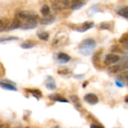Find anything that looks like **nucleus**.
<instances>
[{
    "label": "nucleus",
    "mask_w": 128,
    "mask_h": 128,
    "mask_svg": "<svg viewBox=\"0 0 128 128\" xmlns=\"http://www.w3.org/2000/svg\"><path fill=\"white\" fill-rule=\"evenodd\" d=\"M96 47L95 41L92 38H87L82 41L79 46V51L83 56H89Z\"/></svg>",
    "instance_id": "nucleus-1"
},
{
    "label": "nucleus",
    "mask_w": 128,
    "mask_h": 128,
    "mask_svg": "<svg viewBox=\"0 0 128 128\" xmlns=\"http://www.w3.org/2000/svg\"><path fill=\"white\" fill-rule=\"evenodd\" d=\"M15 17L19 19L21 22L22 20L25 21V22H38V16L35 13L28 10H19L16 13Z\"/></svg>",
    "instance_id": "nucleus-2"
},
{
    "label": "nucleus",
    "mask_w": 128,
    "mask_h": 128,
    "mask_svg": "<svg viewBox=\"0 0 128 128\" xmlns=\"http://www.w3.org/2000/svg\"><path fill=\"white\" fill-rule=\"evenodd\" d=\"M70 5L69 2L68 1H59V2H55L52 3V9L54 10H60L63 9L68 8Z\"/></svg>",
    "instance_id": "nucleus-3"
},
{
    "label": "nucleus",
    "mask_w": 128,
    "mask_h": 128,
    "mask_svg": "<svg viewBox=\"0 0 128 128\" xmlns=\"http://www.w3.org/2000/svg\"><path fill=\"white\" fill-rule=\"evenodd\" d=\"M120 60V56L116 54H108L106 56L104 63L107 65H111L118 62Z\"/></svg>",
    "instance_id": "nucleus-4"
},
{
    "label": "nucleus",
    "mask_w": 128,
    "mask_h": 128,
    "mask_svg": "<svg viewBox=\"0 0 128 128\" xmlns=\"http://www.w3.org/2000/svg\"><path fill=\"white\" fill-rule=\"evenodd\" d=\"M84 100L88 104H89L91 105L97 104L99 102V100H98V96L96 94H92V93H89V94H86L85 97H84Z\"/></svg>",
    "instance_id": "nucleus-5"
},
{
    "label": "nucleus",
    "mask_w": 128,
    "mask_h": 128,
    "mask_svg": "<svg viewBox=\"0 0 128 128\" xmlns=\"http://www.w3.org/2000/svg\"><path fill=\"white\" fill-rule=\"evenodd\" d=\"M0 86L4 88V89H6V90H8V91H14V92H16L17 91V88L15 87L14 84L8 80H2L0 82Z\"/></svg>",
    "instance_id": "nucleus-6"
},
{
    "label": "nucleus",
    "mask_w": 128,
    "mask_h": 128,
    "mask_svg": "<svg viewBox=\"0 0 128 128\" xmlns=\"http://www.w3.org/2000/svg\"><path fill=\"white\" fill-rule=\"evenodd\" d=\"M118 64L119 67L121 68L122 70L128 69V52L124 54L122 58H120V60Z\"/></svg>",
    "instance_id": "nucleus-7"
},
{
    "label": "nucleus",
    "mask_w": 128,
    "mask_h": 128,
    "mask_svg": "<svg viewBox=\"0 0 128 128\" xmlns=\"http://www.w3.org/2000/svg\"><path fill=\"white\" fill-rule=\"evenodd\" d=\"M57 60L61 64H65V63H68L70 60V56L66 53L60 52L57 55Z\"/></svg>",
    "instance_id": "nucleus-8"
},
{
    "label": "nucleus",
    "mask_w": 128,
    "mask_h": 128,
    "mask_svg": "<svg viewBox=\"0 0 128 128\" xmlns=\"http://www.w3.org/2000/svg\"><path fill=\"white\" fill-rule=\"evenodd\" d=\"M45 86L50 90H54L56 88V82H55L54 79L50 76L46 77V80L45 82Z\"/></svg>",
    "instance_id": "nucleus-9"
},
{
    "label": "nucleus",
    "mask_w": 128,
    "mask_h": 128,
    "mask_svg": "<svg viewBox=\"0 0 128 128\" xmlns=\"http://www.w3.org/2000/svg\"><path fill=\"white\" fill-rule=\"evenodd\" d=\"M22 26V22L21 21L17 19V18H14L11 22V24L10 25V26L7 28L8 31H10V30H13V29H15V28H21Z\"/></svg>",
    "instance_id": "nucleus-10"
},
{
    "label": "nucleus",
    "mask_w": 128,
    "mask_h": 128,
    "mask_svg": "<svg viewBox=\"0 0 128 128\" xmlns=\"http://www.w3.org/2000/svg\"><path fill=\"white\" fill-rule=\"evenodd\" d=\"M55 20H56V18L54 16L49 15L47 16H44V18H42L40 20V22L42 25H50V24H52V22H54Z\"/></svg>",
    "instance_id": "nucleus-11"
},
{
    "label": "nucleus",
    "mask_w": 128,
    "mask_h": 128,
    "mask_svg": "<svg viewBox=\"0 0 128 128\" xmlns=\"http://www.w3.org/2000/svg\"><path fill=\"white\" fill-rule=\"evenodd\" d=\"M86 4L85 2L82 1H80V0H76V1H73L70 4V8L73 10H78L81 8H82L84 5Z\"/></svg>",
    "instance_id": "nucleus-12"
},
{
    "label": "nucleus",
    "mask_w": 128,
    "mask_h": 128,
    "mask_svg": "<svg viewBox=\"0 0 128 128\" xmlns=\"http://www.w3.org/2000/svg\"><path fill=\"white\" fill-rule=\"evenodd\" d=\"M94 26V22H84L82 24V26L80 28H76V31L78 32H86L87 31L88 29L92 28Z\"/></svg>",
    "instance_id": "nucleus-13"
},
{
    "label": "nucleus",
    "mask_w": 128,
    "mask_h": 128,
    "mask_svg": "<svg viewBox=\"0 0 128 128\" xmlns=\"http://www.w3.org/2000/svg\"><path fill=\"white\" fill-rule=\"evenodd\" d=\"M38 26V22H25L22 25L21 28L22 29H32V28H34L35 27H37Z\"/></svg>",
    "instance_id": "nucleus-14"
},
{
    "label": "nucleus",
    "mask_w": 128,
    "mask_h": 128,
    "mask_svg": "<svg viewBox=\"0 0 128 128\" xmlns=\"http://www.w3.org/2000/svg\"><path fill=\"white\" fill-rule=\"evenodd\" d=\"M49 98L51 100H54V101H58V102H61V103H68V101L66 99L63 98L59 94H52V95H50Z\"/></svg>",
    "instance_id": "nucleus-15"
},
{
    "label": "nucleus",
    "mask_w": 128,
    "mask_h": 128,
    "mask_svg": "<svg viewBox=\"0 0 128 128\" xmlns=\"http://www.w3.org/2000/svg\"><path fill=\"white\" fill-rule=\"evenodd\" d=\"M50 8L49 7V5L47 4H44L41 8H40V13L44 16H47L50 15Z\"/></svg>",
    "instance_id": "nucleus-16"
},
{
    "label": "nucleus",
    "mask_w": 128,
    "mask_h": 128,
    "mask_svg": "<svg viewBox=\"0 0 128 128\" xmlns=\"http://www.w3.org/2000/svg\"><path fill=\"white\" fill-rule=\"evenodd\" d=\"M107 71L109 73H111V74H116L118 72L122 71V69H121V68L119 67L118 64H116V65H112V66L109 67L107 68Z\"/></svg>",
    "instance_id": "nucleus-17"
},
{
    "label": "nucleus",
    "mask_w": 128,
    "mask_h": 128,
    "mask_svg": "<svg viewBox=\"0 0 128 128\" xmlns=\"http://www.w3.org/2000/svg\"><path fill=\"white\" fill-rule=\"evenodd\" d=\"M38 37L39 39H40L42 40H47L49 39L50 34H49V33H47L46 32H41L38 33Z\"/></svg>",
    "instance_id": "nucleus-18"
},
{
    "label": "nucleus",
    "mask_w": 128,
    "mask_h": 128,
    "mask_svg": "<svg viewBox=\"0 0 128 128\" xmlns=\"http://www.w3.org/2000/svg\"><path fill=\"white\" fill-rule=\"evenodd\" d=\"M70 100H72V102L74 104V105L77 107H80L81 106V104H80V100L79 99V98L76 96V95H71L70 97Z\"/></svg>",
    "instance_id": "nucleus-19"
},
{
    "label": "nucleus",
    "mask_w": 128,
    "mask_h": 128,
    "mask_svg": "<svg viewBox=\"0 0 128 128\" xmlns=\"http://www.w3.org/2000/svg\"><path fill=\"white\" fill-rule=\"evenodd\" d=\"M118 13L121 16H123L125 19H128V7L122 8Z\"/></svg>",
    "instance_id": "nucleus-20"
},
{
    "label": "nucleus",
    "mask_w": 128,
    "mask_h": 128,
    "mask_svg": "<svg viewBox=\"0 0 128 128\" xmlns=\"http://www.w3.org/2000/svg\"><path fill=\"white\" fill-rule=\"evenodd\" d=\"M29 92H30L34 98H36L38 100H39V99L42 97V93H41L38 89H33V90L29 91Z\"/></svg>",
    "instance_id": "nucleus-21"
},
{
    "label": "nucleus",
    "mask_w": 128,
    "mask_h": 128,
    "mask_svg": "<svg viewBox=\"0 0 128 128\" xmlns=\"http://www.w3.org/2000/svg\"><path fill=\"white\" fill-rule=\"evenodd\" d=\"M19 38L14 36H9L7 38H0V43L2 42H7V41H11V40H18Z\"/></svg>",
    "instance_id": "nucleus-22"
},
{
    "label": "nucleus",
    "mask_w": 128,
    "mask_h": 128,
    "mask_svg": "<svg viewBox=\"0 0 128 128\" xmlns=\"http://www.w3.org/2000/svg\"><path fill=\"white\" fill-rule=\"evenodd\" d=\"M20 46H21V47L23 48V49H31V48H32L34 45V44H32V43H30V42H25V43L22 44Z\"/></svg>",
    "instance_id": "nucleus-23"
},
{
    "label": "nucleus",
    "mask_w": 128,
    "mask_h": 128,
    "mask_svg": "<svg viewBox=\"0 0 128 128\" xmlns=\"http://www.w3.org/2000/svg\"><path fill=\"white\" fill-rule=\"evenodd\" d=\"M119 42L120 43H123V44H126L128 42V33H125L124 34L121 38L119 39Z\"/></svg>",
    "instance_id": "nucleus-24"
},
{
    "label": "nucleus",
    "mask_w": 128,
    "mask_h": 128,
    "mask_svg": "<svg viewBox=\"0 0 128 128\" xmlns=\"http://www.w3.org/2000/svg\"><path fill=\"white\" fill-rule=\"evenodd\" d=\"M100 28L102 29H110L111 28V24L110 22H102L100 26Z\"/></svg>",
    "instance_id": "nucleus-25"
},
{
    "label": "nucleus",
    "mask_w": 128,
    "mask_h": 128,
    "mask_svg": "<svg viewBox=\"0 0 128 128\" xmlns=\"http://www.w3.org/2000/svg\"><path fill=\"white\" fill-rule=\"evenodd\" d=\"M5 24H4V22L2 20H0V32H2V31H4V29H5Z\"/></svg>",
    "instance_id": "nucleus-26"
},
{
    "label": "nucleus",
    "mask_w": 128,
    "mask_h": 128,
    "mask_svg": "<svg viewBox=\"0 0 128 128\" xmlns=\"http://www.w3.org/2000/svg\"><path fill=\"white\" fill-rule=\"evenodd\" d=\"M116 85H117V86H118L119 87H123V86H124L123 83H122L121 81H119L118 80H116Z\"/></svg>",
    "instance_id": "nucleus-27"
},
{
    "label": "nucleus",
    "mask_w": 128,
    "mask_h": 128,
    "mask_svg": "<svg viewBox=\"0 0 128 128\" xmlns=\"http://www.w3.org/2000/svg\"><path fill=\"white\" fill-rule=\"evenodd\" d=\"M104 128L100 126H98V125H96V124H92L91 125V128Z\"/></svg>",
    "instance_id": "nucleus-28"
},
{
    "label": "nucleus",
    "mask_w": 128,
    "mask_h": 128,
    "mask_svg": "<svg viewBox=\"0 0 128 128\" xmlns=\"http://www.w3.org/2000/svg\"><path fill=\"white\" fill-rule=\"evenodd\" d=\"M124 47H125L126 50H128V43H126V44H124Z\"/></svg>",
    "instance_id": "nucleus-29"
},
{
    "label": "nucleus",
    "mask_w": 128,
    "mask_h": 128,
    "mask_svg": "<svg viewBox=\"0 0 128 128\" xmlns=\"http://www.w3.org/2000/svg\"><path fill=\"white\" fill-rule=\"evenodd\" d=\"M0 128H7V126H6V125L3 124V125H1V126H0Z\"/></svg>",
    "instance_id": "nucleus-30"
},
{
    "label": "nucleus",
    "mask_w": 128,
    "mask_h": 128,
    "mask_svg": "<svg viewBox=\"0 0 128 128\" xmlns=\"http://www.w3.org/2000/svg\"><path fill=\"white\" fill-rule=\"evenodd\" d=\"M125 77H126V79L128 80V71L125 74Z\"/></svg>",
    "instance_id": "nucleus-31"
},
{
    "label": "nucleus",
    "mask_w": 128,
    "mask_h": 128,
    "mask_svg": "<svg viewBox=\"0 0 128 128\" xmlns=\"http://www.w3.org/2000/svg\"><path fill=\"white\" fill-rule=\"evenodd\" d=\"M125 101H126L127 103H128V96H127V97L125 98Z\"/></svg>",
    "instance_id": "nucleus-32"
},
{
    "label": "nucleus",
    "mask_w": 128,
    "mask_h": 128,
    "mask_svg": "<svg viewBox=\"0 0 128 128\" xmlns=\"http://www.w3.org/2000/svg\"><path fill=\"white\" fill-rule=\"evenodd\" d=\"M87 84H88V82H84V85H83V87H85L86 86H87Z\"/></svg>",
    "instance_id": "nucleus-33"
},
{
    "label": "nucleus",
    "mask_w": 128,
    "mask_h": 128,
    "mask_svg": "<svg viewBox=\"0 0 128 128\" xmlns=\"http://www.w3.org/2000/svg\"><path fill=\"white\" fill-rule=\"evenodd\" d=\"M20 128V127H18V128Z\"/></svg>",
    "instance_id": "nucleus-34"
}]
</instances>
